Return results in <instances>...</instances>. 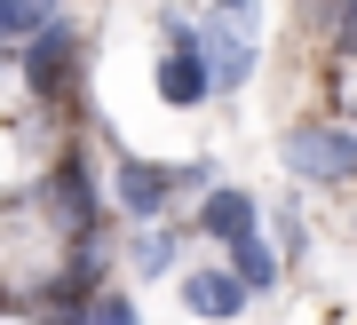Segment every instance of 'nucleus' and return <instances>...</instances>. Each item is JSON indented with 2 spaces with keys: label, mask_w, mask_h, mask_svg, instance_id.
I'll list each match as a JSON object with an SVG mask.
<instances>
[{
  "label": "nucleus",
  "mask_w": 357,
  "mask_h": 325,
  "mask_svg": "<svg viewBox=\"0 0 357 325\" xmlns=\"http://www.w3.org/2000/svg\"><path fill=\"white\" fill-rule=\"evenodd\" d=\"M24 88H32L40 103H56V96L79 88V32H72V16H56L48 32L24 40Z\"/></svg>",
  "instance_id": "3"
},
{
  "label": "nucleus",
  "mask_w": 357,
  "mask_h": 325,
  "mask_svg": "<svg viewBox=\"0 0 357 325\" xmlns=\"http://www.w3.org/2000/svg\"><path fill=\"white\" fill-rule=\"evenodd\" d=\"M151 88H159V103H175V112H199L206 96H222V80H215V63H206V40H199V24L183 32V40H167V56H159Z\"/></svg>",
  "instance_id": "2"
},
{
  "label": "nucleus",
  "mask_w": 357,
  "mask_h": 325,
  "mask_svg": "<svg viewBox=\"0 0 357 325\" xmlns=\"http://www.w3.org/2000/svg\"><path fill=\"white\" fill-rule=\"evenodd\" d=\"M230 270H238L255 294H270V286H278V254H270V238L262 230H238V238H230Z\"/></svg>",
  "instance_id": "9"
},
{
  "label": "nucleus",
  "mask_w": 357,
  "mask_h": 325,
  "mask_svg": "<svg viewBox=\"0 0 357 325\" xmlns=\"http://www.w3.org/2000/svg\"><path fill=\"white\" fill-rule=\"evenodd\" d=\"M56 16H64V0H0V32H8L16 48H24L32 32H48Z\"/></svg>",
  "instance_id": "10"
},
{
  "label": "nucleus",
  "mask_w": 357,
  "mask_h": 325,
  "mask_svg": "<svg viewBox=\"0 0 357 325\" xmlns=\"http://www.w3.org/2000/svg\"><path fill=\"white\" fill-rule=\"evenodd\" d=\"M199 230L230 246L238 230H255V199H246V190H206V206H199Z\"/></svg>",
  "instance_id": "8"
},
{
  "label": "nucleus",
  "mask_w": 357,
  "mask_h": 325,
  "mask_svg": "<svg viewBox=\"0 0 357 325\" xmlns=\"http://www.w3.org/2000/svg\"><path fill=\"white\" fill-rule=\"evenodd\" d=\"M48 206H56V222H64L72 238L96 230V183H88V159H79V151H64V159H56V175H48Z\"/></svg>",
  "instance_id": "5"
},
{
  "label": "nucleus",
  "mask_w": 357,
  "mask_h": 325,
  "mask_svg": "<svg viewBox=\"0 0 357 325\" xmlns=\"http://www.w3.org/2000/svg\"><path fill=\"white\" fill-rule=\"evenodd\" d=\"M199 40H206V63H215L222 96L246 88L255 80V48H262V8L255 0H215V16L199 24Z\"/></svg>",
  "instance_id": "1"
},
{
  "label": "nucleus",
  "mask_w": 357,
  "mask_h": 325,
  "mask_svg": "<svg viewBox=\"0 0 357 325\" xmlns=\"http://www.w3.org/2000/svg\"><path fill=\"white\" fill-rule=\"evenodd\" d=\"M128 254H135V270H143V278H167V270H175V238H167V230H143Z\"/></svg>",
  "instance_id": "11"
},
{
  "label": "nucleus",
  "mask_w": 357,
  "mask_h": 325,
  "mask_svg": "<svg viewBox=\"0 0 357 325\" xmlns=\"http://www.w3.org/2000/svg\"><path fill=\"white\" fill-rule=\"evenodd\" d=\"M246 294H255V286H246L238 270H191V278H183V301H191L199 317H238Z\"/></svg>",
  "instance_id": "7"
},
{
  "label": "nucleus",
  "mask_w": 357,
  "mask_h": 325,
  "mask_svg": "<svg viewBox=\"0 0 357 325\" xmlns=\"http://www.w3.org/2000/svg\"><path fill=\"white\" fill-rule=\"evenodd\" d=\"M96 325H143V317H135L128 294H103V301H96Z\"/></svg>",
  "instance_id": "12"
},
{
  "label": "nucleus",
  "mask_w": 357,
  "mask_h": 325,
  "mask_svg": "<svg viewBox=\"0 0 357 325\" xmlns=\"http://www.w3.org/2000/svg\"><path fill=\"white\" fill-rule=\"evenodd\" d=\"M333 48H342V56H357V0L333 16Z\"/></svg>",
  "instance_id": "13"
},
{
  "label": "nucleus",
  "mask_w": 357,
  "mask_h": 325,
  "mask_svg": "<svg viewBox=\"0 0 357 325\" xmlns=\"http://www.w3.org/2000/svg\"><path fill=\"white\" fill-rule=\"evenodd\" d=\"M349 112H357V103H349Z\"/></svg>",
  "instance_id": "14"
},
{
  "label": "nucleus",
  "mask_w": 357,
  "mask_h": 325,
  "mask_svg": "<svg viewBox=\"0 0 357 325\" xmlns=\"http://www.w3.org/2000/svg\"><path fill=\"white\" fill-rule=\"evenodd\" d=\"M167 190H183V175L175 167H151V159H119V206L128 214H167Z\"/></svg>",
  "instance_id": "6"
},
{
  "label": "nucleus",
  "mask_w": 357,
  "mask_h": 325,
  "mask_svg": "<svg viewBox=\"0 0 357 325\" xmlns=\"http://www.w3.org/2000/svg\"><path fill=\"white\" fill-rule=\"evenodd\" d=\"M278 151L302 183H357V135H342V127H294Z\"/></svg>",
  "instance_id": "4"
}]
</instances>
